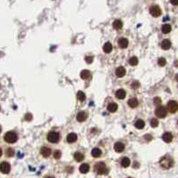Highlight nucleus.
<instances>
[{"label": "nucleus", "instance_id": "c9c22d12", "mask_svg": "<svg viewBox=\"0 0 178 178\" xmlns=\"http://www.w3.org/2000/svg\"><path fill=\"white\" fill-rule=\"evenodd\" d=\"M140 85H139V83H137V81H135L133 84H132V87H133V88H138V87H139Z\"/></svg>", "mask_w": 178, "mask_h": 178}, {"label": "nucleus", "instance_id": "5701e85b", "mask_svg": "<svg viewBox=\"0 0 178 178\" xmlns=\"http://www.w3.org/2000/svg\"><path fill=\"white\" fill-rule=\"evenodd\" d=\"M135 126H136V127H137L139 129H142V128L144 127L145 123H144V120H142V119H138V120H136V122L135 123Z\"/></svg>", "mask_w": 178, "mask_h": 178}, {"label": "nucleus", "instance_id": "6ab92c4d", "mask_svg": "<svg viewBox=\"0 0 178 178\" xmlns=\"http://www.w3.org/2000/svg\"><path fill=\"white\" fill-rule=\"evenodd\" d=\"M103 51L106 54H109L112 51V45L110 42H107L105 45L103 46Z\"/></svg>", "mask_w": 178, "mask_h": 178}, {"label": "nucleus", "instance_id": "f03ea898", "mask_svg": "<svg viewBox=\"0 0 178 178\" xmlns=\"http://www.w3.org/2000/svg\"><path fill=\"white\" fill-rule=\"evenodd\" d=\"M94 170L97 173L98 175H107L109 170L107 168L106 165L103 162H98L95 165Z\"/></svg>", "mask_w": 178, "mask_h": 178}, {"label": "nucleus", "instance_id": "39448f33", "mask_svg": "<svg viewBox=\"0 0 178 178\" xmlns=\"http://www.w3.org/2000/svg\"><path fill=\"white\" fill-rule=\"evenodd\" d=\"M155 114H156L157 117H159V118H160V119H163V118H165V117L167 116L168 111H167V109H166L165 107L159 106V107H157L156 110H155Z\"/></svg>", "mask_w": 178, "mask_h": 178}, {"label": "nucleus", "instance_id": "4be33fe9", "mask_svg": "<svg viewBox=\"0 0 178 178\" xmlns=\"http://www.w3.org/2000/svg\"><path fill=\"white\" fill-rule=\"evenodd\" d=\"M101 155H102V151H101L99 148H95V149H93V151H92V156H93V157H95V158H99Z\"/></svg>", "mask_w": 178, "mask_h": 178}, {"label": "nucleus", "instance_id": "c03bdc74", "mask_svg": "<svg viewBox=\"0 0 178 178\" xmlns=\"http://www.w3.org/2000/svg\"><path fill=\"white\" fill-rule=\"evenodd\" d=\"M128 178H131V177H128Z\"/></svg>", "mask_w": 178, "mask_h": 178}, {"label": "nucleus", "instance_id": "37998d69", "mask_svg": "<svg viewBox=\"0 0 178 178\" xmlns=\"http://www.w3.org/2000/svg\"><path fill=\"white\" fill-rule=\"evenodd\" d=\"M1 130H2V128H1V127H0V133H1Z\"/></svg>", "mask_w": 178, "mask_h": 178}, {"label": "nucleus", "instance_id": "7ed1b4c3", "mask_svg": "<svg viewBox=\"0 0 178 178\" xmlns=\"http://www.w3.org/2000/svg\"><path fill=\"white\" fill-rule=\"evenodd\" d=\"M4 139H5V141H6V143H8V144H14L17 140H18V136H17L16 133L10 131V132H7V133L5 135Z\"/></svg>", "mask_w": 178, "mask_h": 178}, {"label": "nucleus", "instance_id": "72a5a7b5", "mask_svg": "<svg viewBox=\"0 0 178 178\" xmlns=\"http://www.w3.org/2000/svg\"><path fill=\"white\" fill-rule=\"evenodd\" d=\"M61 156H62V153H61V152H60V151H55V153H54V157H55V159L59 160V159L61 158Z\"/></svg>", "mask_w": 178, "mask_h": 178}, {"label": "nucleus", "instance_id": "dca6fc26", "mask_svg": "<svg viewBox=\"0 0 178 178\" xmlns=\"http://www.w3.org/2000/svg\"><path fill=\"white\" fill-rule=\"evenodd\" d=\"M116 97L118 98V99H124V98L126 97V91L125 90H123V89H119L117 92H116Z\"/></svg>", "mask_w": 178, "mask_h": 178}, {"label": "nucleus", "instance_id": "c756f323", "mask_svg": "<svg viewBox=\"0 0 178 178\" xmlns=\"http://www.w3.org/2000/svg\"><path fill=\"white\" fill-rule=\"evenodd\" d=\"M129 63L132 66H136V65L138 64V59L137 57H132V58H130L129 60Z\"/></svg>", "mask_w": 178, "mask_h": 178}, {"label": "nucleus", "instance_id": "473e14b6", "mask_svg": "<svg viewBox=\"0 0 178 178\" xmlns=\"http://www.w3.org/2000/svg\"><path fill=\"white\" fill-rule=\"evenodd\" d=\"M158 63H159L160 66H161V67L165 66V65H166V59H164V58H160L159 61H158Z\"/></svg>", "mask_w": 178, "mask_h": 178}, {"label": "nucleus", "instance_id": "f704fd0d", "mask_svg": "<svg viewBox=\"0 0 178 178\" xmlns=\"http://www.w3.org/2000/svg\"><path fill=\"white\" fill-rule=\"evenodd\" d=\"M161 103V99L159 97H156L154 98V103L156 104V105H158V104H160Z\"/></svg>", "mask_w": 178, "mask_h": 178}, {"label": "nucleus", "instance_id": "a18cd8bd", "mask_svg": "<svg viewBox=\"0 0 178 178\" xmlns=\"http://www.w3.org/2000/svg\"><path fill=\"white\" fill-rule=\"evenodd\" d=\"M177 123H178V122H177Z\"/></svg>", "mask_w": 178, "mask_h": 178}, {"label": "nucleus", "instance_id": "9b49d317", "mask_svg": "<svg viewBox=\"0 0 178 178\" xmlns=\"http://www.w3.org/2000/svg\"><path fill=\"white\" fill-rule=\"evenodd\" d=\"M87 114L85 111H80L77 115V120L79 122L85 121L87 119Z\"/></svg>", "mask_w": 178, "mask_h": 178}, {"label": "nucleus", "instance_id": "412c9836", "mask_svg": "<svg viewBox=\"0 0 178 178\" xmlns=\"http://www.w3.org/2000/svg\"><path fill=\"white\" fill-rule=\"evenodd\" d=\"M107 109H108V111H111V112H115V111H117V110H118V105H117L116 103H110V104L108 105Z\"/></svg>", "mask_w": 178, "mask_h": 178}, {"label": "nucleus", "instance_id": "ddd939ff", "mask_svg": "<svg viewBox=\"0 0 178 178\" xmlns=\"http://www.w3.org/2000/svg\"><path fill=\"white\" fill-rule=\"evenodd\" d=\"M162 139H163L164 142H166V143H171L172 140H173V136H172L171 133L167 132V133H165V134L162 136Z\"/></svg>", "mask_w": 178, "mask_h": 178}, {"label": "nucleus", "instance_id": "e433bc0d", "mask_svg": "<svg viewBox=\"0 0 178 178\" xmlns=\"http://www.w3.org/2000/svg\"><path fill=\"white\" fill-rule=\"evenodd\" d=\"M31 119H32V115L31 114H27L26 117H25L26 120H31Z\"/></svg>", "mask_w": 178, "mask_h": 178}, {"label": "nucleus", "instance_id": "0eeeda50", "mask_svg": "<svg viewBox=\"0 0 178 178\" xmlns=\"http://www.w3.org/2000/svg\"><path fill=\"white\" fill-rule=\"evenodd\" d=\"M150 13L153 17H159L161 15V9L158 6H153L150 8Z\"/></svg>", "mask_w": 178, "mask_h": 178}, {"label": "nucleus", "instance_id": "c85d7f7f", "mask_svg": "<svg viewBox=\"0 0 178 178\" xmlns=\"http://www.w3.org/2000/svg\"><path fill=\"white\" fill-rule=\"evenodd\" d=\"M77 97H78V99H79L80 102H83V101L86 100V95H85L83 92L79 91V92L78 93V95H77Z\"/></svg>", "mask_w": 178, "mask_h": 178}, {"label": "nucleus", "instance_id": "393cba45", "mask_svg": "<svg viewBox=\"0 0 178 178\" xmlns=\"http://www.w3.org/2000/svg\"><path fill=\"white\" fill-rule=\"evenodd\" d=\"M80 77L81 79H87L90 78V71H87V70L82 71L80 73Z\"/></svg>", "mask_w": 178, "mask_h": 178}, {"label": "nucleus", "instance_id": "a211bd4d", "mask_svg": "<svg viewBox=\"0 0 178 178\" xmlns=\"http://www.w3.org/2000/svg\"><path fill=\"white\" fill-rule=\"evenodd\" d=\"M89 168H90V167L88 164H82L79 168V171L82 174H87L89 171Z\"/></svg>", "mask_w": 178, "mask_h": 178}, {"label": "nucleus", "instance_id": "2f4dec72", "mask_svg": "<svg viewBox=\"0 0 178 178\" xmlns=\"http://www.w3.org/2000/svg\"><path fill=\"white\" fill-rule=\"evenodd\" d=\"M151 126H152V127H157L159 126V121H158V119H152L151 120Z\"/></svg>", "mask_w": 178, "mask_h": 178}, {"label": "nucleus", "instance_id": "9d476101", "mask_svg": "<svg viewBox=\"0 0 178 178\" xmlns=\"http://www.w3.org/2000/svg\"><path fill=\"white\" fill-rule=\"evenodd\" d=\"M40 152H41V154H42V156H43V157H45V158H48L49 156L51 155V153H52V151H51V149L48 148V147H43V148L41 149Z\"/></svg>", "mask_w": 178, "mask_h": 178}, {"label": "nucleus", "instance_id": "bb28decb", "mask_svg": "<svg viewBox=\"0 0 178 178\" xmlns=\"http://www.w3.org/2000/svg\"><path fill=\"white\" fill-rule=\"evenodd\" d=\"M162 32L164 34H168L171 31V26L169 24H164L162 26Z\"/></svg>", "mask_w": 178, "mask_h": 178}, {"label": "nucleus", "instance_id": "aec40b11", "mask_svg": "<svg viewBox=\"0 0 178 178\" xmlns=\"http://www.w3.org/2000/svg\"><path fill=\"white\" fill-rule=\"evenodd\" d=\"M127 103H128V105H129L131 108H136V107L138 106V100L136 99V98H132V99H130L129 101H128Z\"/></svg>", "mask_w": 178, "mask_h": 178}, {"label": "nucleus", "instance_id": "423d86ee", "mask_svg": "<svg viewBox=\"0 0 178 178\" xmlns=\"http://www.w3.org/2000/svg\"><path fill=\"white\" fill-rule=\"evenodd\" d=\"M168 109L171 113L176 112L178 110V103L176 101H170L168 103Z\"/></svg>", "mask_w": 178, "mask_h": 178}, {"label": "nucleus", "instance_id": "f257e3e1", "mask_svg": "<svg viewBox=\"0 0 178 178\" xmlns=\"http://www.w3.org/2000/svg\"><path fill=\"white\" fill-rule=\"evenodd\" d=\"M160 166H161L163 168L168 169V168L173 167V165H174V160H173L171 157H169V156H165V157L161 158V160H160Z\"/></svg>", "mask_w": 178, "mask_h": 178}, {"label": "nucleus", "instance_id": "20e7f679", "mask_svg": "<svg viewBox=\"0 0 178 178\" xmlns=\"http://www.w3.org/2000/svg\"><path fill=\"white\" fill-rule=\"evenodd\" d=\"M47 140L52 144H56L60 141V135L57 132H49L47 135Z\"/></svg>", "mask_w": 178, "mask_h": 178}, {"label": "nucleus", "instance_id": "2eb2a0df", "mask_svg": "<svg viewBox=\"0 0 178 178\" xmlns=\"http://www.w3.org/2000/svg\"><path fill=\"white\" fill-rule=\"evenodd\" d=\"M116 75L119 77V78H122L126 75V69L124 67H119L117 70H116Z\"/></svg>", "mask_w": 178, "mask_h": 178}, {"label": "nucleus", "instance_id": "79ce46f5", "mask_svg": "<svg viewBox=\"0 0 178 178\" xmlns=\"http://www.w3.org/2000/svg\"><path fill=\"white\" fill-rule=\"evenodd\" d=\"M176 80L178 81V74H177V75H176Z\"/></svg>", "mask_w": 178, "mask_h": 178}, {"label": "nucleus", "instance_id": "4c0bfd02", "mask_svg": "<svg viewBox=\"0 0 178 178\" xmlns=\"http://www.w3.org/2000/svg\"><path fill=\"white\" fill-rule=\"evenodd\" d=\"M86 61H87V63H91L92 62H93V57L91 56H88L86 58Z\"/></svg>", "mask_w": 178, "mask_h": 178}, {"label": "nucleus", "instance_id": "7c9ffc66", "mask_svg": "<svg viewBox=\"0 0 178 178\" xmlns=\"http://www.w3.org/2000/svg\"><path fill=\"white\" fill-rule=\"evenodd\" d=\"M14 155V149H12V148H9L6 150V156L7 157H13Z\"/></svg>", "mask_w": 178, "mask_h": 178}, {"label": "nucleus", "instance_id": "cd10ccee", "mask_svg": "<svg viewBox=\"0 0 178 178\" xmlns=\"http://www.w3.org/2000/svg\"><path fill=\"white\" fill-rule=\"evenodd\" d=\"M74 159L78 162H80L84 160V155L80 152H76L74 154Z\"/></svg>", "mask_w": 178, "mask_h": 178}, {"label": "nucleus", "instance_id": "f3484780", "mask_svg": "<svg viewBox=\"0 0 178 178\" xmlns=\"http://www.w3.org/2000/svg\"><path fill=\"white\" fill-rule=\"evenodd\" d=\"M161 47L164 50H168L171 47V42L168 39H165L162 41L161 43Z\"/></svg>", "mask_w": 178, "mask_h": 178}, {"label": "nucleus", "instance_id": "f8f14e48", "mask_svg": "<svg viewBox=\"0 0 178 178\" xmlns=\"http://www.w3.org/2000/svg\"><path fill=\"white\" fill-rule=\"evenodd\" d=\"M124 149H125V146L122 143H116L114 144V150H115L116 152H119V153L122 152L124 151Z\"/></svg>", "mask_w": 178, "mask_h": 178}, {"label": "nucleus", "instance_id": "a19ab883", "mask_svg": "<svg viewBox=\"0 0 178 178\" xmlns=\"http://www.w3.org/2000/svg\"><path fill=\"white\" fill-rule=\"evenodd\" d=\"M45 178H55V177H54V176H47V177Z\"/></svg>", "mask_w": 178, "mask_h": 178}, {"label": "nucleus", "instance_id": "b1692460", "mask_svg": "<svg viewBox=\"0 0 178 178\" xmlns=\"http://www.w3.org/2000/svg\"><path fill=\"white\" fill-rule=\"evenodd\" d=\"M123 26V23L120 20H116L113 22V28L116 30H120Z\"/></svg>", "mask_w": 178, "mask_h": 178}, {"label": "nucleus", "instance_id": "1a4fd4ad", "mask_svg": "<svg viewBox=\"0 0 178 178\" xmlns=\"http://www.w3.org/2000/svg\"><path fill=\"white\" fill-rule=\"evenodd\" d=\"M119 47L120 48H127V47H128V44H129V42L128 40L127 39V38H119Z\"/></svg>", "mask_w": 178, "mask_h": 178}, {"label": "nucleus", "instance_id": "6e6552de", "mask_svg": "<svg viewBox=\"0 0 178 178\" xmlns=\"http://www.w3.org/2000/svg\"><path fill=\"white\" fill-rule=\"evenodd\" d=\"M11 170V166L10 164L7 162L4 161L0 164V171L3 173V174H8Z\"/></svg>", "mask_w": 178, "mask_h": 178}, {"label": "nucleus", "instance_id": "4468645a", "mask_svg": "<svg viewBox=\"0 0 178 178\" xmlns=\"http://www.w3.org/2000/svg\"><path fill=\"white\" fill-rule=\"evenodd\" d=\"M77 139H78V136H77V135L75 133H71V134H69L67 136V142L70 143V144L76 142Z\"/></svg>", "mask_w": 178, "mask_h": 178}, {"label": "nucleus", "instance_id": "ea45409f", "mask_svg": "<svg viewBox=\"0 0 178 178\" xmlns=\"http://www.w3.org/2000/svg\"><path fill=\"white\" fill-rule=\"evenodd\" d=\"M2 154H3V152H2V150H1V148H0V157L2 156Z\"/></svg>", "mask_w": 178, "mask_h": 178}, {"label": "nucleus", "instance_id": "a878e982", "mask_svg": "<svg viewBox=\"0 0 178 178\" xmlns=\"http://www.w3.org/2000/svg\"><path fill=\"white\" fill-rule=\"evenodd\" d=\"M130 165V160L128 158H127V157H125V158H123L121 160V166L123 168H127L128 166Z\"/></svg>", "mask_w": 178, "mask_h": 178}, {"label": "nucleus", "instance_id": "58836bf2", "mask_svg": "<svg viewBox=\"0 0 178 178\" xmlns=\"http://www.w3.org/2000/svg\"><path fill=\"white\" fill-rule=\"evenodd\" d=\"M171 4L174 5V6H177L178 5V0H170Z\"/></svg>", "mask_w": 178, "mask_h": 178}]
</instances>
